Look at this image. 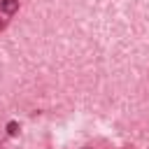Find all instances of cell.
Returning <instances> with one entry per match:
<instances>
[{
	"label": "cell",
	"mask_w": 149,
	"mask_h": 149,
	"mask_svg": "<svg viewBox=\"0 0 149 149\" xmlns=\"http://www.w3.org/2000/svg\"><path fill=\"white\" fill-rule=\"evenodd\" d=\"M0 9L5 14H14L19 9V0H0Z\"/></svg>",
	"instance_id": "1"
},
{
	"label": "cell",
	"mask_w": 149,
	"mask_h": 149,
	"mask_svg": "<svg viewBox=\"0 0 149 149\" xmlns=\"http://www.w3.org/2000/svg\"><path fill=\"white\" fill-rule=\"evenodd\" d=\"M7 130H9V133H12V135H14V133H16V123H14V121H12V123H9V126H7Z\"/></svg>",
	"instance_id": "2"
}]
</instances>
